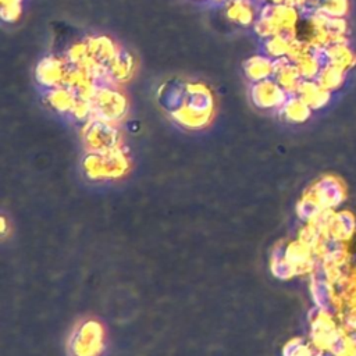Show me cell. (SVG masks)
I'll use <instances>...</instances> for the list:
<instances>
[{"instance_id": "cell-15", "label": "cell", "mask_w": 356, "mask_h": 356, "mask_svg": "<svg viewBox=\"0 0 356 356\" xmlns=\"http://www.w3.org/2000/svg\"><path fill=\"white\" fill-rule=\"evenodd\" d=\"M280 111L286 121L299 124L305 122L310 117L312 108L298 95H289Z\"/></svg>"}, {"instance_id": "cell-1", "label": "cell", "mask_w": 356, "mask_h": 356, "mask_svg": "<svg viewBox=\"0 0 356 356\" xmlns=\"http://www.w3.org/2000/svg\"><path fill=\"white\" fill-rule=\"evenodd\" d=\"M168 113L178 125L186 129H202L207 127L214 114V96L211 89L199 81L185 82L182 100Z\"/></svg>"}, {"instance_id": "cell-13", "label": "cell", "mask_w": 356, "mask_h": 356, "mask_svg": "<svg viewBox=\"0 0 356 356\" xmlns=\"http://www.w3.org/2000/svg\"><path fill=\"white\" fill-rule=\"evenodd\" d=\"M78 95L68 86H57L53 89H46L44 100L57 113H71Z\"/></svg>"}, {"instance_id": "cell-21", "label": "cell", "mask_w": 356, "mask_h": 356, "mask_svg": "<svg viewBox=\"0 0 356 356\" xmlns=\"http://www.w3.org/2000/svg\"><path fill=\"white\" fill-rule=\"evenodd\" d=\"M0 231L4 235V232H6V220H4V217H1V228H0Z\"/></svg>"}, {"instance_id": "cell-12", "label": "cell", "mask_w": 356, "mask_h": 356, "mask_svg": "<svg viewBox=\"0 0 356 356\" xmlns=\"http://www.w3.org/2000/svg\"><path fill=\"white\" fill-rule=\"evenodd\" d=\"M296 95L310 107L320 108L323 107L330 97V90L324 89L316 79H302Z\"/></svg>"}, {"instance_id": "cell-17", "label": "cell", "mask_w": 356, "mask_h": 356, "mask_svg": "<svg viewBox=\"0 0 356 356\" xmlns=\"http://www.w3.org/2000/svg\"><path fill=\"white\" fill-rule=\"evenodd\" d=\"M270 268L271 273L274 274V277L281 278V280H286L289 277H292L295 273V268L292 267V264L286 260L285 253L280 254V250H275L270 263Z\"/></svg>"}, {"instance_id": "cell-9", "label": "cell", "mask_w": 356, "mask_h": 356, "mask_svg": "<svg viewBox=\"0 0 356 356\" xmlns=\"http://www.w3.org/2000/svg\"><path fill=\"white\" fill-rule=\"evenodd\" d=\"M261 4H257L256 0H228L224 4V13L231 22L250 26L257 19Z\"/></svg>"}, {"instance_id": "cell-14", "label": "cell", "mask_w": 356, "mask_h": 356, "mask_svg": "<svg viewBox=\"0 0 356 356\" xmlns=\"http://www.w3.org/2000/svg\"><path fill=\"white\" fill-rule=\"evenodd\" d=\"M134 71H135V60H134V56L121 49L118 51V54L115 56V58L108 65V72H110V76L111 79L117 83V85H121V83H125L128 82L132 75H134Z\"/></svg>"}, {"instance_id": "cell-2", "label": "cell", "mask_w": 356, "mask_h": 356, "mask_svg": "<svg viewBox=\"0 0 356 356\" xmlns=\"http://www.w3.org/2000/svg\"><path fill=\"white\" fill-rule=\"evenodd\" d=\"M82 165L90 179H114L127 174L129 157L122 146L104 152H86Z\"/></svg>"}, {"instance_id": "cell-4", "label": "cell", "mask_w": 356, "mask_h": 356, "mask_svg": "<svg viewBox=\"0 0 356 356\" xmlns=\"http://www.w3.org/2000/svg\"><path fill=\"white\" fill-rule=\"evenodd\" d=\"M104 349V328L97 320L81 321L68 339L70 356H100Z\"/></svg>"}, {"instance_id": "cell-8", "label": "cell", "mask_w": 356, "mask_h": 356, "mask_svg": "<svg viewBox=\"0 0 356 356\" xmlns=\"http://www.w3.org/2000/svg\"><path fill=\"white\" fill-rule=\"evenodd\" d=\"M88 54L97 64L108 67L110 63L115 58L121 47L107 35H90L85 39Z\"/></svg>"}, {"instance_id": "cell-3", "label": "cell", "mask_w": 356, "mask_h": 356, "mask_svg": "<svg viewBox=\"0 0 356 356\" xmlns=\"http://www.w3.org/2000/svg\"><path fill=\"white\" fill-rule=\"evenodd\" d=\"M93 117L118 124L128 113V99L120 85L99 83L90 99Z\"/></svg>"}, {"instance_id": "cell-10", "label": "cell", "mask_w": 356, "mask_h": 356, "mask_svg": "<svg viewBox=\"0 0 356 356\" xmlns=\"http://www.w3.org/2000/svg\"><path fill=\"white\" fill-rule=\"evenodd\" d=\"M273 78L288 95H296V90L302 82L298 67L286 56L274 60Z\"/></svg>"}, {"instance_id": "cell-6", "label": "cell", "mask_w": 356, "mask_h": 356, "mask_svg": "<svg viewBox=\"0 0 356 356\" xmlns=\"http://www.w3.org/2000/svg\"><path fill=\"white\" fill-rule=\"evenodd\" d=\"M70 64L64 56L49 54L39 60L35 68V78L44 89H53L65 83Z\"/></svg>"}, {"instance_id": "cell-18", "label": "cell", "mask_w": 356, "mask_h": 356, "mask_svg": "<svg viewBox=\"0 0 356 356\" xmlns=\"http://www.w3.org/2000/svg\"><path fill=\"white\" fill-rule=\"evenodd\" d=\"M22 14V0H0V15L4 22H15Z\"/></svg>"}, {"instance_id": "cell-19", "label": "cell", "mask_w": 356, "mask_h": 356, "mask_svg": "<svg viewBox=\"0 0 356 356\" xmlns=\"http://www.w3.org/2000/svg\"><path fill=\"white\" fill-rule=\"evenodd\" d=\"M64 57L67 58V61H68V64H70L71 67H78V65H81V64L89 57V54H88V47H86L85 40L76 42V43L71 44V46L68 47V50L65 51V56H64Z\"/></svg>"}, {"instance_id": "cell-11", "label": "cell", "mask_w": 356, "mask_h": 356, "mask_svg": "<svg viewBox=\"0 0 356 356\" xmlns=\"http://www.w3.org/2000/svg\"><path fill=\"white\" fill-rule=\"evenodd\" d=\"M274 60L266 54H254L243 61V74L252 82L273 78Z\"/></svg>"}, {"instance_id": "cell-22", "label": "cell", "mask_w": 356, "mask_h": 356, "mask_svg": "<svg viewBox=\"0 0 356 356\" xmlns=\"http://www.w3.org/2000/svg\"><path fill=\"white\" fill-rule=\"evenodd\" d=\"M213 1H216V3H222V4H225L228 0H213Z\"/></svg>"}, {"instance_id": "cell-7", "label": "cell", "mask_w": 356, "mask_h": 356, "mask_svg": "<svg viewBox=\"0 0 356 356\" xmlns=\"http://www.w3.org/2000/svg\"><path fill=\"white\" fill-rule=\"evenodd\" d=\"M288 96L289 95L281 88V85L274 78H267L254 82L250 86V99L253 104L263 110L281 108Z\"/></svg>"}, {"instance_id": "cell-5", "label": "cell", "mask_w": 356, "mask_h": 356, "mask_svg": "<svg viewBox=\"0 0 356 356\" xmlns=\"http://www.w3.org/2000/svg\"><path fill=\"white\" fill-rule=\"evenodd\" d=\"M118 124L92 117L82 127V142L86 152H104L122 146Z\"/></svg>"}, {"instance_id": "cell-16", "label": "cell", "mask_w": 356, "mask_h": 356, "mask_svg": "<svg viewBox=\"0 0 356 356\" xmlns=\"http://www.w3.org/2000/svg\"><path fill=\"white\" fill-rule=\"evenodd\" d=\"M291 40L282 35H274L263 40V54L268 56L273 60L285 57L288 54Z\"/></svg>"}, {"instance_id": "cell-20", "label": "cell", "mask_w": 356, "mask_h": 356, "mask_svg": "<svg viewBox=\"0 0 356 356\" xmlns=\"http://www.w3.org/2000/svg\"><path fill=\"white\" fill-rule=\"evenodd\" d=\"M76 121H82L86 122L88 120H90L93 117V110H92V104L90 100L78 97L71 113H70Z\"/></svg>"}]
</instances>
